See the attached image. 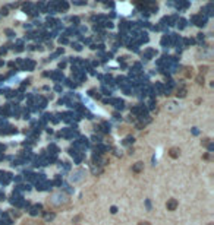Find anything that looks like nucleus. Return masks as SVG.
Instances as JSON below:
<instances>
[{
    "instance_id": "1",
    "label": "nucleus",
    "mask_w": 214,
    "mask_h": 225,
    "mask_svg": "<svg viewBox=\"0 0 214 225\" xmlns=\"http://www.w3.org/2000/svg\"><path fill=\"white\" fill-rule=\"evenodd\" d=\"M166 206H167V209H169V210H175V209L177 208V202H176V199H170V200L167 202V205H166Z\"/></svg>"
},
{
    "instance_id": "3",
    "label": "nucleus",
    "mask_w": 214,
    "mask_h": 225,
    "mask_svg": "<svg viewBox=\"0 0 214 225\" xmlns=\"http://www.w3.org/2000/svg\"><path fill=\"white\" fill-rule=\"evenodd\" d=\"M141 168H142V162H137V165L134 167V171L138 173V171H141Z\"/></svg>"
},
{
    "instance_id": "2",
    "label": "nucleus",
    "mask_w": 214,
    "mask_h": 225,
    "mask_svg": "<svg viewBox=\"0 0 214 225\" xmlns=\"http://www.w3.org/2000/svg\"><path fill=\"white\" fill-rule=\"evenodd\" d=\"M179 152H180V151H179L177 148H172V149H170V157H172V158H177Z\"/></svg>"
},
{
    "instance_id": "4",
    "label": "nucleus",
    "mask_w": 214,
    "mask_h": 225,
    "mask_svg": "<svg viewBox=\"0 0 214 225\" xmlns=\"http://www.w3.org/2000/svg\"><path fill=\"white\" fill-rule=\"evenodd\" d=\"M138 225H150V222H147V221H142V222H139Z\"/></svg>"
}]
</instances>
